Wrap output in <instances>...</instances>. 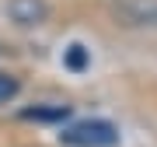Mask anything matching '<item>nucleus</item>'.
I'll return each instance as SVG.
<instances>
[{
	"mask_svg": "<svg viewBox=\"0 0 157 147\" xmlns=\"http://www.w3.org/2000/svg\"><path fill=\"white\" fill-rule=\"evenodd\" d=\"M17 88H21V84H17V77H11V74H0V105L11 102V98L17 95Z\"/></svg>",
	"mask_w": 157,
	"mask_h": 147,
	"instance_id": "obj_5",
	"label": "nucleus"
},
{
	"mask_svg": "<svg viewBox=\"0 0 157 147\" xmlns=\"http://www.w3.org/2000/svg\"><path fill=\"white\" fill-rule=\"evenodd\" d=\"M7 14L17 25H42L45 14H49V7H45V0H11L7 4Z\"/></svg>",
	"mask_w": 157,
	"mask_h": 147,
	"instance_id": "obj_2",
	"label": "nucleus"
},
{
	"mask_svg": "<svg viewBox=\"0 0 157 147\" xmlns=\"http://www.w3.org/2000/svg\"><path fill=\"white\" fill-rule=\"evenodd\" d=\"M63 63H67L73 74L87 70V63H91V49H87L84 42H70V46H67V53H63Z\"/></svg>",
	"mask_w": 157,
	"mask_h": 147,
	"instance_id": "obj_4",
	"label": "nucleus"
},
{
	"mask_svg": "<svg viewBox=\"0 0 157 147\" xmlns=\"http://www.w3.org/2000/svg\"><path fill=\"white\" fill-rule=\"evenodd\" d=\"M59 140L67 147H115L119 130L108 119H80V123H73L59 133Z\"/></svg>",
	"mask_w": 157,
	"mask_h": 147,
	"instance_id": "obj_1",
	"label": "nucleus"
},
{
	"mask_svg": "<svg viewBox=\"0 0 157 147\" xmlns=\"http://www.w3.org/2000/svg\"><path fill=\"white\" fill-rule=\"evenodd\" d=\"M67 116L70 105H32L21 112V119H28V123H63Z\"/></svg>",
	"mask_w": 157,
	"mask_h": 147,
	"instance_id": "obj_3",
	"label": "nucleus"
}]
</instances>
